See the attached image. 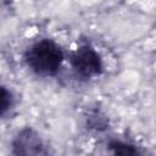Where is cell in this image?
Segmentation results:
<instances>
[{
  "instance_id": "6da1fadb",
  "label": "cell",
  "mask_w": 156,
  "mask_h": 156,
  "mask_svg": "<svg viewBox=\"0 0 156 156\" xmlns=\"http://www.w3.org/2000/svg\"><path fill=\"white\" fill-rule=\"evenodd\" d=\"M63 60V54L60 46L49 39H43L33 44L27 54V65L38 74L41 76H54Z\"/></svg>"
},
{
  "instance_id": "7a4b0ae2",
  "label": "cell",
  "mask_w": 156,
  "mask_h": 156,
  "mask_svg": "<svg viewBox=\"0 0 156 156\" xmlns=\"http://www.w3.org/2000/svg\"><path fill=\"white\" fill-rule=\"evenodd\" d=\"M71 63L74 71L84 78L98 76L102 71V62L99 54L89 45L79 46L72 54Z\"/></svg>"
},
{
  "instance_id": "3957f363",
  "label": "cell",
  "mask_w": 156,
  "mask_h": 156,
  "mask_svg": "<svg viewBox=\"0 0 156 156\" xmlns=\"http://www.w3.org/2000/svg\"><path fill=\"white\" fill-rule=\"evenodd\" d=\"M12 151L15 156H39L43 152V141L33 129L26 128L16 135Z\"/></svg>"
},
{
  "instance_id": "277c9868",
  "label": "cell",
  "mask_w": 156,
  "mask_h": 156,
  "mask_svg": "<svg viewBox=\"0 0 156 156\" xmlns=\"http://www.w3.org/2000/svg\"><path fill=\"white\" fill-rule=\"evenodd\" d=\"M110 150L112 156H138V150L135 146L124 141H112L110 143Z\"/></svg>"
},
{
  "instance_id": "5b68a950",
  "label": "cell",
  "mask_w": 156,
  "mask_h": 156,
  "mask_svg": "<svg viewBox=\"0 0 156 156\" xmlns=\"http://www.w3.org/2000/svg\"><path fill=\"white\" fill-rule=\"evenodd\" d=\"M12 105V95L10 91L6 90L5 87L1 89V113L5 115V112L11 107Z\"/></svg>"
}]
</instances>
